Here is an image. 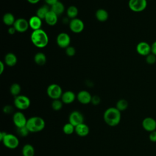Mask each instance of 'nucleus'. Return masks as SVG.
Segmentation results:
<instances>
[{
  "instance_id": "obj_36",
  "label": "nucleus",
  "mask_w": 156,
  "mask_h": 156,
  "mask_svg": "<svg viewBox=\"0 0 156 156\" xmlns=\"http://www.w3.org/2000/svg\"><path fill=\"white\" fill-rule=\"evenodd\" d=\"M13 108L12 105H7L3 107V112L4 113L10 114V113H12L13 112Z\"/></svg>"
},
{
  "instance_id": "obj_40",
  "label": "nucleus",
  "mask_w": 156,
  "mask_h": 156,
  "mask_svg": "<svg viewBox=\"0 0 156 156\" xmlns=\"http://www.w3.org/2000/svg\"><path fill=\"white\" fill-rule=\"evenodd\" d=\"M7 31H8V33H9V34H10V35H13V34L16 32L15 28L13 26L9 27Z\"/></svg>"
},
{
  "instance_id": "obj_1",
  "label": "nucleus",
  "mask_w": 156,
  "mask_h": 156,
  "mask_svg": "<svg viewBox=\"0 0 156 156\" xmlns=\"http://www.w3.org/2000/svg\"><path fill=\"white\" fill-rule=\"evenodd\" d=\"M105 122L110 127L119 124L121 119V113L116 107H109L105 110L103 115Z\"/></svg>"
},
{
  "instance_id": "obj_21",
  "label": "nucleus",
  "mask_w": 156,
  "mask_h": 156,
  "mask_svg": "<svg viewBox=\"0 0 156 156\" xmlns=\"http://www.w3.org/2000/svg\"><path fill=\"white\" fill-rule=\"evenodd\" d=\"M95 17L100 22H105L108 18V13L104 9H99L96 10Z\"/></svg>"
},
{
  "instance_id": "obj_42",
  "label": "nucleus",
  "mask_w": 156,
  "mask_h": 156,
  "mask_svg": "<svg viewBox=\"0 0 156 156\" xmlns=\"http://www.w3.org/2000/svg\"><path fill=\"white\" fill-rule=\"evenodd\" d=\"M7 132L5 131H1L0 132V141H2L3 140V139L4 138L5 136L7 135Z\"/></svg>"
},
{
  "instance_id": "obj_4",
  "label": "nucleus",
  "mask_w": 156,
  "mask_h": 156,
  "mask_svg": "<svg viewBox=\"0 0 156 156\" xmlns=\"http://www.w3.org/2000/svg\"><path fill=\"white\" fill-rule=\"evenodd\" d=\"M15 107L20 110L27 109L30 105V99L25 95H18L14 98L13 101Z\"/></svg>"
},
{
  "instance_id": "obj_43",
  "label": "nucleus",
  "mask_w": 156,
  "mask_h": 156,
  "mask_svg": "<svg viewBox=\"0 0 156 156\" xmlns=\"http://www.w3.org/2000/svg\"><path fill=\"white\" fill-rule=\"evenodd\" d=\"M28 2H29L30 4H37L40 0H27Z\"/></svg>"
},
{
  "instance_id": "obj_37",
  "label": "nucleus",
  "mask_w": 156,
  "mask_h": 156,
  "mask_svg": "<svg viewBox=\"0 0 156 156\" xmlns=\"http://www.w3.org/2000/svg\"><path fill=\"white\" fill-rule=\"evenodd\" d=\"M149 139L152 142H156V131L151 132L149 135Z\"/></svg>"
},
{
  "instance_id": "obj_33",
  "label": "nucleus",
  "mask_w": 156,
  "mask_h": 156,
  "mask_svg": "<svg viewBox=\"0 0 156 156\" xmlns=\"http://www.w3.org/2000/svg\"><path fill=\"white\" fill-rule=\"evenodd\" d=\"M146 62L149 65L154 64L156 62V55L152 53L149 54L146 56Z\"/></svg>"
},
{
  "instance_id": "obj_6",
  "label": "nucleus",
  "mask_w": 156,
  "mask_h": 156,
  "mask_svg": "<svg viewBox=\"0 0 156 156\" xmlns=\"http://www.w3.org/2000/svg\"><path fill=\"white\" fill-rule=\"evenodd\" d=\"M1 142L5 147L10 149H16L20 144L18 138L12 133H7Z\"/></svg>"
},
{
  "instance_id": "obj_8",
  "label": "nucleus",
  "mask_w": 156,
  "mask_h": 156,
  "mask_svg": "<svg viewBox=\"0 0 156 156\" xmlns=\"http://www.w3.org/2000/svg\"><path fill=\"white\" fill-rule=\"evenodd\" d=\"M84 23L79 18H76L71 20L69 22V29L75 34H79L84 29Z\"/></svg>"
},
{
  "instance_id": "obj_11",
  "label": "nucleus",
  "mask_w": 156,
  "mask_h": 156,
  "mask_svg": "<svg viewBox=\"0 0 156 156\" xmlns=\"http://www.w3.org/2000/svg\"><path fill=\"white\" fill-rule=\"evenodd\" d=\"M56 43L60 48L66 49L70 44L71 38L67 33L61 32L57 36Z\"/></svg>"
},
{
  "instance_id": "obj_22",
  "label": "nucleus",
  "mask_w": 156,
  "mask_h": 156,
  "mask_svg": "<svg viewBox=\"0 0 156 156\" xmlns=\"http://www.w3.org/2000/svg\"><path fill=\"white\" fill-rule=\"evenodd\" d=\"M50 10L52 11L54 13H55L56 15L59 16L64 12L65 5L62 2L58 1L56 3H55L54 5L51 6Z\"/></svg>"
},
{
  "instance_id": "obj_10",
  "label": "nucleus",
  "mask_w": 156,
  "mask_h": 156,
  "mask_svg": "<svg viewBox=\"0 0 156 156\" xmlns=\"http://www.w3.org/2000/svg\"><path fill=\"white\" fill-rule=\"evenodd\" d=\"M69 122L72 124L74 126H76L84 121V117L83 114L77 110L71 112L68 117Z\"/></svg>"
},
{
  "instance_id": "obj_35",
  "label": "nucleus",
  "mask_w": 156,
  "mask_h": 156,
  "mask_svg": "<svg viewBox=\"0 0 156 156\" xmlns=\"http://www.w3.org/2000/svg\"><path fill=\"white\" fill-rule=\"evenodd\" d=\"M100 102H101V98L99 96H98V95L92 96L91 103L93 105H99L100 104Z\"/></svg>"
},
{
  "instance_id": "obj_20",
  "label": "nucleus",
  "mask_w": 156,
  "mask_h": 156,
  "mask_svg": "<svg viewBox=\"0 0 156 156\" xmlns=\"http://www.w3.org/2000/svg\"><path fill=\"white\" fill-rule=\"evenodd\" d=\"M4 63L8 66H14L17 63V57L16 55L12 52L7 53L4 57Z\"/></svg>"
},
{
  "instance_id": "obj_18",
  "label": "nucleus",
  "mask_w": 156,
  "mask_h": 156,
  "mask_svg": "<svg viewBox=\"0 0 156 156\" xmlns=\"http://www.w3.org/2000/svg\"><path fill=\"white\" fill-rule=\"evenodd\" d=\"M29 27H30L33 30H38L41 29L42 25V20L37 15L32 16L29 20Z\"/></svg>"
},
{
  "instance_id": "obj_3",
  "label": "nucleus",
  "mask_w": 156,
  "mask_h": 156,
  "mask_svg": "<svg viewBox=\"0 0 156 156\" xmlns=\"http://www.w3.org/2000/svg\"><path fill=\"white\" fill-rule=\"evenodd\" d=\"M45 121L40 116H34L27 119L26 127L30 133L41 132L45 127Z\"/></svg>"
},
{
  "instance_id": "obj_39",
  "label": "nucleus",
  "mask_w": 156,
  "mask_h": 156,
  "mask_svg": "<svg viewBox=\"0 0 156 156\" xmlns=\"http://www.w3.org/2000/svg\"><path fill=\"white\" fill-rule=\"evenodd\" d=\"M44 1L46 2V5L52 6L55 3H56L57 1H58V0H44Z\"/></svg>"
},
{
  "instance_id": "obj_17",
  "label": "nucleus",
  "mask_w": 156,
  "mask_h": 156,
  "mask_svg": "<svg viewBox=\"0 0 156 156\" xmlns=\"http://www.w3.org/2000/svg\"><path fill=\"white\" fill-rule=\"evenodd\" d=\"M90 128L88 125L84 122L81 123L75 127V133L79 136L84 137L88 135Z\"/></svg>"
},
{
  "instance_id": "obj_34",
  "label": "nucleus",
  "mask_w": 156,
  "mask_h": 156,
  "mask_svg": "<svg viewBox=\"0 0 156 156\" xmlns=\"http://www.w3.org/2000/svg\"><path fill=\"white\" fill-rule=\"evenodd\" d=\"M65 53L68 57H73L76 54V49L73 46H69L65 49Z\"/></svg>"
},
{
  "instance_id": "obj_29",
  "label": "nucleus",
  "mask_w": 156,
  "mask_h": 156,
  "mask_svg": "<svg viewBox=\"0 0 156 156\" xmlns=\"http://www.w3.org/2000/svg\"><path fill=\"white\" fill-rule=\"evenodd\" d=\"M21 90V86L20 84L17 83H14L12 84V85L10 87V92L11 94L14 97H16L20 95Z\"/></svg>"
},
{
  "instance_id": "obj_26",
  "label": "nucleus",
  "mask_w": 156,
  "mask_h": 156,
  "mask_svg": "<svg viewBox=\"0 0 156 156\" xmlns=\"http://www.w3.org/2000/svg\"><path fill=\"white\" fill-rule=\"evenodd\" d=\"M49 11L50 9L49 8V5L46 4L43 5L37 9L36 12V15L40 18L41 20H44L45 16Z\"/></svg>"
},
{
  "instance_id": "obj_13",
  "label": "nucleus",
  "mask_w": 156,
  "mask_h": 156,
  "mask_svg": "<svg viewBox=\"0 0 156 156\" xmlns=\"http://www.w3.org/2000/svg\"><path fill=\"white\" fill-rule=\"evenodd\" d=\"M137 53L143 56H147L151 53V45L146 41H140L136 46Z\"/></svg>"
},
{
  "instance_id": "obj_14",
  "label": "nucleus",
  "mask_w": 156,
  "mask_h": 156,
  "mask_svg": "<svg viewBox=\"0 0 156 156\" xmlns=\"http://www.w3.org/2000/svg\"><path fill=\"white\" fill-rule=\"evenodd\" d=\"M92 96L87 90H81L76 95L77 101L82 104H88L91 103Z\"/></svg>"
},
{
  "instance_id": "obj_32",
  "label": "nucleus",
  "mask_w": 156,
  "mask_h": 156,
  "mask_svg": "<svg viewBox=\"0 0 156 156\" xmlns=\"http://www.w3.org/2000/svg\"><path fill=\"white\" fill-rule=\"evenodd\" d=\"M17 133L19 136L21 137H26L28 135V134L30 133L29 129L26 127V126L21 127H18L17 128Z\"/></svg>"
},
{
  "instance_id": "obj_5",
  "label": "nucleus",
  "mask_w": 156,
  "mask_h": 156,
  "mask_svg": "<svg viewBox=\"0 0 156 156\" xmlns=\"http://www.w3.org/2000/svg\"><path fill=\"white\" fill-rule=\"evenodd\" d=\"M47 95L52 99H57L61 98L63 94L61 87L57 83L50 84L46 89Z\"/></svg>"
},
{
  "instance_id": "obj_31",
  "label": "nucleus",
  "mask_w": 156,
  "mask_h": 156,
  "mask_svg": "<svg viewBox=\"0 0 156 156\" xmlns=\"http://www.w3.org/2000/svg\"><path fill=\"white\" fill-rule=\"evenodd\" d=\"M63 102L62 101L61 99H54L51 103V107L55 111H58L61 110L63 107Z\"/></svg>"
},
{
  "instance_id": "obj_2",
  "label": "nucleus",
  "mask_w": 156,
  "mask_h": 156,
  "mask_svg": "<svg viewBox=\"0 0 156 156\" xmlns=\"http://www.w3.org/2000/svg\"><path fill=\"white\" fill-rule=\"evenodd\" d=\"M30 40L37 48H44L49 43V37L44 30L40 29L33 30L30 35Z\"/></svg>"
},
{
  "instance_id": "obj_24",
  "label": "nucleus",
  "mask_w": 156,
  "mask_h": 156,
  "mask_svg": "<svg viewBox=\"0 0 156 156\" xmlns=\"http://www.w3.org/2000/svg\"><path fill=\"white\" fill-rule=\"evenodd\" d=\"M21 152L23 156H34L35 149L32 144H26L23 146Z\"/></svg>"
},
{
  "instance_id": "obj_9",
  "label": "nucleus",
  "mask_w": 156,
  "mask_h": 156,
  "mask_svg": "<svg viewBox=\"0 0 156 156\" xmlns=\"http://www.w3.org/2000/svg\"><path fill=\"white\" fill-rule=\"evenodd\" d=\"M12 121L14 125L16 127V128H18L26 126L27 119L23 112L18 111L13 113Z\"/></svg>"
},
{
  "instance_id": "obj_25",
  "label": "nucleus",
  "mask_w": 156,
  "mask_h": 156,
  "mask_svg": "<svg viewBox=\"0 0 156 156\" xmlns=\"http://www.w3.org/2000/svg\"><path fill=\"white\" fill-rule=\"evenodd\" d=\"M15 18L14 15L10 12H7L6 13H5L3 15L2 17V21L3 23L7 25V26H13L15 22Z\"/></svg>"
},
{
  "instance_id": "obj_38",
  "label": "nucleus",
  "mask_w": 156,
  "mask_h": 156,
  "mask_svg": "<svg viewBox=\"0 0 156 156\" xmlns=\"http://www.w3.org/2000/svg\"><path fill=\"white\" fill-rule=\"evenodd\" d=\"M151 53L156 55V41L151 44Z\"/></svg>"
},
{
  "instance_id": "obj_16",
  "label": "nucleus",
  "mask_w": 156,
  "mask_h": 156,
  "mask_svg": "<svg viewBox=\"0 0 156 156\" xmlns=\"http://www.w3.org/2000/svg\"><path fill=\"white\" fill-rule=\"evenodd\" d=\"M76 98V95L75 93L70 90L66 91L63 93L60 99L65 104H70L73 103Z\"/></svg>"
},
{
  "instance_id": "obj_28",
  "label": "nucleus",
  "mask_w": 156,
  "mask_h": 156,
  "mask_svg": "<svg viewBox=\"0 0 156 156\" xmlns=\"http://www.w3.org/2000/svg\"><path fill=\"white\" fill-rule=\"evenodd\" d=\"M128 105L129 104L127 100L124 99H121L117 101L115 107L120 112H122L126 110L128 107Z\"/></svg>"
},
{
  "instance_id": "obj_27",
  "label": "nucleus",
  "mask_w": 156,
  "mask_h": 156,
  "mask_svg": "<svg viewBox=\"0 0 156 156\" xmlns=\"http://www.w3.org/2000/svg\"><path fill=\"white\" fill-rule=\"evenodd\" d=\"M78 13H79L78 9L75 5H70L66 10L67 16L71 20L77 18Z\"/></svg>"
},
{
  "instance_id": "obj_15",
  "label": "nucleus",
  "mask_w": 156,
  "mask_h": 156,
  "mask_svg": "<svg viewBox=\"0 0 156 156\" xmlns=\"http://www.w3.org/2000/svg\"><path fill=\"white\" fill-rule=\"evenodd\" d=\"M142 126L146 131H154L156 129V121L152 118H146L142 122Z\"/></svg>"
},
{
  "instance_id": "obj_19",
  "label": "nucleus",
  "mask_w": 156,
  "mask_h": 156,
  "mask_svg": "<svg viewBox=\"0 0 156 156\" xmlns=\"http://www.w3.org/2000/svg\"><path fill=\"white\" fill-rule=\"evenodd\" d=\"M46 23L49 26H54L57 24L58 21V15L50 10L44 18Z\"/></svg>"
},
{
  "instance_id": "obj_12",
  "label": "nucleus",
  "mask_w": 156,
  "mask_h": 156,
  "mask_svg": "<svg viewBox=\"0 0 156 156\" xmlns=\"http://www.w3.org/2000/svg\"><path fill=\"white\" fill-rule=\"evenodd\" d=\"M13 26L15 28L16 32L20 33H23L27 30L29 27V21H27L26 19L20 18L15 20V22Z\"/></svg>"
},
{
  "instance_id": "obj_30",
  "label": "nucleus",
  "mask_w": 156,
  "mask_h": 156,
  "mask_svg": "<svg viewBox=\"0 0 156 156\" xmlns=\"http://www.w3.org/2000/svg\"><path fill=\"white\" fill-rule=\"evenodd\" d=\"M63 132L66 135H71L75 132V126H74L70 122H67L65 124L62 128Z\"/></svg>"
},
{
  "instance_id": "obj_23",
  "label": "nucleus",
  "mask_w": 156,
  "mask_h": 156,
  "mask_svg": "<svg viewBox=\"0 0 156 156\" xmlns=\"http://www.w3.org/2000/svg\"><path fill=\"white\" fill-rule=\"evenodd\" d=\"M34 60L35 63L38 66H43L46 62V55L43 52H37L35 54Z\"/></svg>"
},
{
  "instance_id": "obj_7",
  "label": "nucleus",
  "mask_w": 156,
  "mask_h": 156,
  "mask_svg": "<svg viewBox=\"0 0 156 156\" xmlns=\"http://www.w3.org/2000/svg\"><path fill=\"white\" fill-rule=\"evenodd\" d=\"M147 0H129L128 5L129 9L134 12H141L147 7Z\"/></svg>"
},
{
  "instance_id": "obj_41",
  "label": "nucleus",
  "mask_w": 156,
  "mask_h": 156,
  "mask_svg": "<svg viewBox=\"0 0 156 156\" xmlns=\"http://www.w3.org/2000/svg\"><path fill=\"white\" fill-rule=\"evenodd\" d=\"M5 69V63L2 61H0V74H2Z\"/></svg>"
},
{
  "instance_id": "obj_44",
  "label": "nucleus",
  "mask_w": 156,
  "mask_h": 156,
  "mask_svg": "<svg viewBox=\"0 0 156 156\" xmlns=\"http://www.w3.org/2000/svg\"></svg>"
}]
</instances>
